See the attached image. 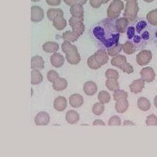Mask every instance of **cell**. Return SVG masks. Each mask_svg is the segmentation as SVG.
Returning <instances> with one entry per match:
<instances>
[{"label": "cell", "mask_w": 157, "mask_h": 157, "mask_svg": "<svg viewBox=\"0 0 157 157\" xmlns=\"http://www.w3.org/2000/svg\"><path fill=\"white\" fill-rule=\"evenodd\" d=\"M115 105V109L119 113H123L126 112L129 107V103L126 99H121L117 101Z\"/></svg>", "instance_id": "obj_19"}, {"label": "cell", "mask_w": 157, "mask_h": 157, "mask_svg": "<svg viewBox=\"0 0 157 157\" xmlns=\"http://www.w3.org/2000/svg\"><path fill=\"white\" fill-rule=\"evenodd\" d=\"M128 24V21L126 18H121L116 22V27L118 32L123 33L126 31Z\"/></svg>", "instance_id": "obj_27"}, {"label": "cell", "mask_w": 157, "mask_h": 157, "mask_svg": "<svg viewBox=\"0 0 157 157\" xmlns=\"http://www.w3.org/2000/svg\"><path fill=\"white\" fill-rule=\"evenodd\" d=\"M137 0H131L126 5L124 16L128 21H131L135 19L138 10Z\"/></svg>", "instance_id": "obj_4"}, {"label": "cell", "mask_w": 157, "mask_h": 157, "mask_svg": "<svg viewBox=\"0 0 157 157\" xmlns=\"http://www.w3.org/2000/svg\"><path fill=\"white\" fill-rule=\"evenodd\" d=\"M62 49L66 55L68 62L72 65H76L80 61V55L76 47L67 41H65L62 45Z\"/></svg>", "instance_id": "obj_1"}, {"label": "cell", "mask_w": 157, "mask_h": 157, "mask_svg": "<svg viewBox=\"0 0 157 157\" xmlns=\"http://www.w3.org/2000/svg\"><path fill=\"white\" fill-rule=\"evenodd\" d=\"M98 98L101 103L105 104L109 102L111 97L109 93L106 91H102L99 93Z\"/></svg>", "instance_id": "obj_31"}, {"label": "cell", "mask_w": 157, "mask_h": 157, "mask_svg": "<svg viewBox=\"0 0 157 157\" xmlns=\"http://www.w3.org/2000/svg\"><path fill=\"white\" fill-rule=\"evenodd\" d=\"M59 74L56 71L51 70L48 73L47 78L48 80L50 82H54L57 78L59 77Z\"/></svg>", "instance_id": "obj_35"}, {"label": "cell", "mask_w": 157, "mask_h": 157, "mask_svg": "<svg viewBox=\"0 0 157 157\" xmlns=\"http://www.w3.org/2000/svg\"><path fill=\"white\" fill-rule=\"evenodd\" d=\"M121 124V120L118 116H112L109 120L108 125L109 126L118 125Z\"/></svg>", "instance_id": "obj_37"}, {"label": "cell", "mask_w": 157, "mask_h": 157, "mask_svg": "<svg viewBox=\"0 0 157 157\" xmlns=\"http://www.w3.org/2000/svg\"><path fill=\"white\" fill-rule=\"evenodd\" d=\"M125 1H131V0H125Z\"/></svg>", "instance_id": "obj_49"}, {"label": "cell", "mask_w": 157, "mask_h": 157, "mask_svg": "<svg viewBox=\"0 0 157 157\" xmlns=\"http://www.w3.org/2000/svg\"><path fill=\"white\" fill-rule=\"evenodd\" d=\"M105 105L101 102H98L95 104L92 108V111L94 114L97 116H100L104 111Z\"/></svg>", "instance_id": "obj_30"}, {"label": "cell", "mask_w": 157, "mask_h": 157, "mask_svg": "<svg viewBox=\"0 0 157 157\" xmlns=\"http://www.w3.org/2000/svg\"><path fill=\"white\" fill-rule=\"evenodd\" d=\"M105 85L108 89L111 91H115L120 88V86L117 79L115 78L111 77L108 78L107 80H106Z\"/></svg>", "instance_id": "obj_28"}, {"label": "cell", "mask_w": 157, "mask_h": 157, "mask_svg": "<svg viewBox=\"0 0 157 157\" xmlns=\"http://www.w3.org/2000/svg\"><path fill=\"white\" fill-rule=\"evenodd\" d=\"M152 59V53L150 50H143L136 55V60L140 65H147L150 62Z\"/></svg>", "instance_id": "obj_7"}, {"label": "cell", "mask_w": 157, "mask_h": 157, "mask_svg": "<svg viewBox=\"0 0 157 157\" xmlns=\"http://www.w3.org/2000/svg\"><path fill=\"white\" fill-rule=\"evenodd\" d=\"M53 25L57 30L61 31L67 26V22L63 16H59L53 21Z\"/></svg>", "instance_id": "obj_23"}, {"label": "cell", "mask_w": 157, "mask_h": 157, "mask_svg": "<svg viewBox=\"0 0 157 157\" xmlns=\"http://www.w3.org/2000/svg\"><path fill=\"white\" fill-rule=\"evenodd\" d=\"M146 2H151L153 1V0H145Z\"/></svg>", "instance_id": "obj_47"}, {"label": "cell", "mask_w": 157, "mask_h": 157, "mask_svg": "<svg viewBox=\"0 0 157 157\" xmlns=\"http://www.w3.org/2000/svg\"><path fill=\"white\" fill-rule=\"evenodd\" d=\"M83 18L72 17L69 21L70 26L72 27L73 31L76 32L80 35L85 31V26L83 24Z\"/></svg>", "instance_id": "obj_6"}, {"label": "cell", "mask_w": 157, "mask_h": 157, "mask_svg": "<svg viewBox=\"0 0 157 157\" xmlns=\"http://www.w3.org/2000/svg\"><path fill=\"white\" fill-rule=\"evenodd\" d=\"M111 64L120 68L124 72L128 74L134 72L133 67L127 62L126 57L124 56L118 55L111 60Z\"/></svg>", "instance_id": "obj_3"}, {"label": "cell", "mask_w": 157, "mask_h": 157, "mask_svg": "<svg viewBox=\"0 0 157 157\" xmlns=\"http://www.w3.org/2000/svg\"><path fill=\"white\" fill-rule=\"evenodd\" d=\"M103 2H108L109 0H103Z\"/></svg>", "instance_id": "obj_48"}, {"label": "cell", "mask_w": 157, "mask_h": 157, "mask_svg": "<svg viewBox=\"0 0 157 157\" xmlns=\"http://www.w3.org/2000/svg\"><path fill=\"white\" fill-rule=\"evenodd\" d=\"M50 121L49 115L46 112H40L35 116V123L37 126H46Z\"/></svg>", "instance_id": "obj_10"}, {"label": "cell", "mask_w": 157, "mask_h": 157, "mask_svg": "<svg viewBox=\"0 0 157 157\" xmlns=\"http://www.w3.org/2000/svg\"><path fill=\"white\" fill-rule=\"evenodd\" d=\"M66 120L68 123L75 124L77 123L80 120V116L78 113L75 110L68 111L66 115Z\"/></svg>", "instance_id": "obj_18"}, {"label": "cell", "mask_w": 157, "mask_h": 157, "mask_svg": "<svg viewBox=\"0 0 157 157\" xmlns=\"http://www.w3.org/2000/svg\"><path fill=\"white\" fill-rule=\"evenodd\" d=\"M44 51L48 53H55L59 49V45L56 42L53 41H48L43 45Z\"/></svg>", "instance_id": "obj_21"}, {"label": "cell", "mask_w": 157, "mask_h": 157, "mask_svg": "<svg viewBox=\"0 0 157 157\" xmlns=\"http://www.w3.org/2000/svg\"><path fill=\"white\" fill-rule=\"evenodd\" d=\"M140 74L142 79L147 83L153 82L155 79V74L152 68L147 67L141 70Z\"/></svg>", "instance_id": "obj_9"}, {"label": "cell", "mask_w": 157, "mask_h": 157, "mask_svg": "<svg viewBox=\"0 0 157 157\" xmlns=\"http://www.w3.org/2000/svg\"><path fill=\"white\" fill-rule=\"evenodd\" d=\"M69 101L70 105L75 108L81 107L84 103L83 97L78 93H75L71 95L69 97Z\"/></svg>", "instance_id": "obj_11"}, {"label": "cell", "mask_w": 157, "mask_h": 157, "mask_svg": "<svg viewBox=\"0 0 157 157\" xmlns=\"http://www.w3.org/2000/svg\"><path fill=\"white\" fill-rule=\"evenodd\" d=\"M145 81L141 78L134 80L129 87L131 92L137 94L142 91L145 87Z\"/></svg>", "instance_id": "obj_13"}, {"label": "cell", "mask_w": 157, "mask_h": 157, "mask_svg": "<svg viewBox=\"0 0 157 157\" xmlns=\"http://www.w3.org/2000/svg\"><path fill=\"white\" fill-rule=\"evenodd\" d=\"M93 125H105V124L104 121L100 120H95L94 121Z\"/></svg>", "instance_id": "obj_42"}, {"label": "cell", "mask_w": 157, "mask_h": 157, "mask_svg": "<svg viewBox=\"0 0 157 157\" xmlns=\"http://www.w3.org/2000/svg\"><path fill=\"white\" fill-rule=\"evenodd\" d=\"M83 91L85 94L88 96L94 95L98 91V87L97 84L92 81L86 82L83 87Z\"/></svg>", "instance_id": "obj_15"}, {"label": "cell", "mask_w": 157, "mask_h": 157, "mask_svg": "<svg viewBox=\"0 0 157 157\" xmlns=\"http://www.w3.org/2000/svg\"><path fill=\"white\" fill-rule=\"evenodd\" d=\"M147 18L149 23L154 26H157V9L149 13Z\"/></svg>", "instance_id": "obj_34"}, {"label": "cell", "mask_w": 157, "mask_h": 157, "mask_svg": "<svg viewBox=\"0 0 157 157\" xmlns=\"http://www.w3.org/2000/svg\"><path fill=\"white\" fill-rule=\"evenodd\" d=\"M80 36V35L78 33L69 31L63 33L62 38L65 41L74 42L77 41Z\"/></svg>", "instance_id": "obj_26"}, {"label": "cell", "mask_w": 157, "mask_h": 157, "mask_svg": "<svg viewBox=\"0 0 157 157\" xmlns=\"http://www.w3.org/2000/svg\"><path fill=\"white\" fill-rule=\"evenodd\" d=\"M40 1V0H31V1L33 2H38Z\"/></svg>", "instance_id": "obj_46"}, {"label": "cell", "mask_w": 157, "mask_h": 157, "mask_svg": "<svg viewBox=\"0 0 157 157\" xmlns=\"http://www.w3.org/2000/svg\"><path fill=\"white\" fill-rule=\"evenodd\" d=\"M154 42L155 43L156 47H157V29L155 32V38L154 39Z\"/></svg>", "instance_id": "obj_44"}, {"label": "cell", "mask_w": 157, "mask_h": 157, "mask_svg": "<svg viewBox=\"0 0 157 157\" xmlns=\"http://www.w3.org/2000/svg\"><path fill=\"white\" fill-rule=\"evenodd\" d=\"M44 61L43 58L36 55L32 57L31 60V68L33 70H41L44 68Z\"/></svg>", "instance_id": "obj_16"}, {"label": "cell", "mask_w": 157, "mask_h": 157, "mask_svg": "<svg viewBox=\"0 0 157 157\" xmlns=\"http://www.w3.org/2000/svg\"><path fill=\"white\" fill-rule=\"evenodd\" d=\"M123 7V2L120 0H114L111 2L108 11V16L113 18H117Z\"/></svg>", "instance_id": "obj_5"}, {"label": "cell", "mask_w": 157, "mask_h": 157, "mask_svg": "<svg viewBox=\"0 0 157 157\" xmlns=\"http://www.w3.org/2000/svg\"><path fill=\"white\" fill-rule=\"evenodd\" d=\"M87 0H64L66 4L72 6L75 4H83Z\"/></svg>", "instance_id": "obj_39"}, {"label": "cell", "mask_w": 157, "mask_h": 157, "mask_svg": "<svg viewBox=\"0 0 157 157\" xmlns=\"http://www.w3.org/2000/svg\"><path fill=\"white\" fill-rule=\"evenodd\" d=\"M47 14L48 18L53 21L58 16H63V12L59 8H50L48 10Z\"/></svg>", "instance_id": "obj_25"}, {"label": "cell", "mask_w": 157, "mask_h": 157, "mask_svg": "<svg viewBox=\"0 0 157 157\" xmlns=\"http://www.w3.org/2000/svg\"><path fill=\"white\" fill-rule=\"evenodd\" d=\"M47 3L51 6H57L61 2V0H46Z\"/></svg>", "instance_id": "obj_40"}, {"label": "cell", "mask_w": 157, "mask_h": 157, "mask_svg": "<svg viewBox=\"0 0 157 157\" xmlns=\"http://www.w3.org/2000/svg\"><path fill=\"white\" fill-rule=\"evenodd\" d=\"M67 100L65 97L60 96L55 99L54 106L55 109L59 112H63L67 108Z\"/></svg>", "instance_id": "obj_12"}, {"label": "cell", "mask_w": 157, "mask_h": 157, "mask_svg": "<svg viewBox=\"0 0 157 157\" xmlns=\"http://www.w3.org/2000/svg\"><path fill=\"white\" fill-rule=\"evenodd\" d=\"M123 47L122 44H118L108 49V54L111 57L115 56L121 51Z\"/></svg>", "instance_id": "obj_33"}, {"label": "cell", "mask_w": 157, "mask_h": 157, "mask_svg": "<svg viewBox=\"0 0 157 157\" xmlns=\"http://www.w3.org/2000/svg\"><path fill=\"white\" fill-rule=\"evenodd\" d=\"M44 79V77L39 70H34L31 72V84L36 85L41 83Z\"/></svg>", "instance_id": "obj_22"}, {"label": "cell", "mask_w": 157, "mask_h": 157, "mask_svg": "<svg viewBox=\"0 0 157 157\" xmlns=\"http://www.w3.org/2000/svg\"><path fill=\"white\" fill-rule=\"evenodd\" d=\"M50 60L52 66L56 68L61 67L65 62L64 57L59 53H54L51 56Z\"/></svg>", "instance_id": "obj_14"}, {"label": "cell", "mask_w": 157, "mask_h": 157, "mask_svg": "<svg viewBox=\"0 0 157 157\" xmlns=\"http://www.w3.org/2000/svg\"><path fill=\"white\" fill-rule=\"evenodd\" d=\"M123 125H135V124H134L132 122V121H129V120H127V121H125L124 122L123 124Z\"/></svg>", "instance_id": "obj_43"}, {"label": "cell", "mask_w": 157, "mask_h": 157, "mask_svg": "<svg viewBox=\"0 0 157 157\" xmlns=\"http://www.w3.org/2000/svg\"><path fill=\"white\" fill-rule=\"evenodd\" d=\"M109 60L107 53L104 50H99L88 58L87 63L91 69L97 70L107 63Z\"/></svg>", "instance_id": "obj_2"}, {"label": "cell", "mask_w": 157, "mask_h": 157, "mask_svg": "<svg viewBox=\"0 0 157 157\" xmlns=\"http://www.w3.org/2000/svg\"><path fill=\"white\" fill-rule=\"evenodd\" d=\"M105 77L107 78L113 77L118 79L119 77L118 73L116 70L113 69H109L105 73Z\"/></svg>", "instance_id": "obj_38"}, {"label": "cell", "mask_w": 157, "mask_h": 157, "mask_svg": "<svg viewBox=\"0 0 157 157\" xmlns=\"http://www.w3.org/2000/svg\"><path fill=\"white\" fill-rule=\"evenodd\" d=\"M68 86V82L64 78L58 77L53 83L52 87L55 90L60 92L64 90Z\"/></svg>", "instance_id": "obj_17"}, {"label": "cell", "mask_w": 157, "mask_h": 157, "mask_svg": "<svg viewBox=\"0 0 157 157\" xmlns=\"http://www.w3.org/2000/svg\"><path fill=\"white\" fill-rule=\"evenodd\" d=\"M123 49L124 52L128 55L132 54L136 51L134 45L129 41H126L125 44L123 45Z\"/></svg>", "instance_id": "obj_32"}, {"label": "cell", "mask_w": 157, "mask_h": 157, "mask_svg": "<svg viewBox=\"0 0 157 157\" xmlns=\"http://www.w3.org/2000/svg\"><path fill=\"white\" fill-rule=\"evenodd\" d=\"M114 100L117 101L121 99H126L128 97V93L123 90L117 89L113 93Z\"/></svg>", "instance_id": "obj_29"}, {"label": "cell", "mask_w": 157, "mask_h": 157, "mask_svg": "<svg viewBox=\"0 0 157 157\" xmlns=\"http://www.w3.org/2000/svg\"><path fill=\"white\" fill-rule=\"evenodd\" d=\"M70 11L72 17L78 18H83V10L81 4L77 3L72 5Z\"/></svg>", "instance_id": "obj_20"}, {"label": "cell", "mask_w": 157, "mask_h": 157, "mask_svg": "<svg viewBox=\"0 0 157 157\" xmlns=\"http://www.w3.org/2000/svg\"><path fill=\"white\" fill-rule=\"evenodd\" d=\"M137 105L138 108L143 111H148L151 108L150 101L147 98L144 97H141L138 99Z\"/></svg>", "instance_id": "obj_24"}, {"label": "cell", "mask_w": 157, "mask_h": 157, "mask_svg": "<svg viewBox=\"0 0 157 157\" xmlns=\"http://www.w3.org/2000/svg\"><path fill=\"white\" fill-rule=\"evenodd\" d=\"M44 12L40 7L36 6L31 7V21L35 22H38L44 19Z\"/></svg>", "instance_id": "obj_8"}, {"label": "cell", "mask_w": 157, "mask_h": 157, "mask_svg": "<svg viewBox=\"0 0 157 157\" xmlns=\"http://www.w3.org/2000/svg\"><path fill=\"white\" fill-rule=\"evenodd\" d=\"M103 0H91V3L93 6L97 7L99 6Z\"/></svg>", "instance_id": "obj_41"}, {"label": "cell", "mask_w": 157, "mask_h": 157, "mask_svg": "<svg viewBox=\"0 0 157 157\" xmlns=\"http://www.w3.org/2000/svg\"><path fill=\"white\" fill-rule=\"evenodd\" d=\"M147 125H157V117L154 114H151L147 117L146 121Z\"/></svg>", "instance_id": "obj_36"}, {"label": "cell", "mask_w": 157, "mask_h": 157, "mask_svg": "<svg viewBox=\"0 0 157 157\" xmlns=\"http://www.w3.org/2000/svg\"><path fill=\"white\" fill-rule=\"evenodd\" d=\"M154 104L155 107L157 108V95L156 96L154 100Z\"/></svg>", "instance_id": "obj_45"}]
</instances>
